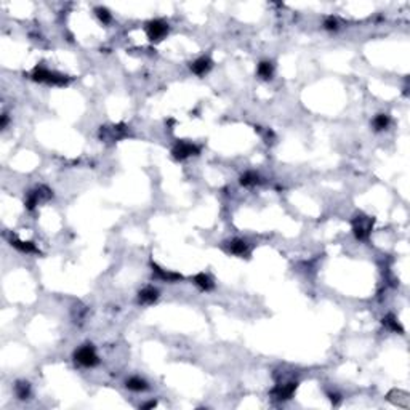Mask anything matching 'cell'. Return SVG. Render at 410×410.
I'll return each mask as SVG.
<instances>
[{"label":"cell","instance_id":"4","mask_svg":"<svg viewBox=\"0 0 410 410\" xmlns=\"http://www.w3.org/2000/svg\"><path fill=\"white\" fill-rule=\"evenodd\" d=\"M171 154H173V157L176 160H186L188 157H191V155H199L201 154V148L197 146V144L189 143V141H185V139H181V141H178L173 149H171Z\"/></svg>","mask_w":410,"mask_h":410},{"label":"cell","instance_id":"10","mask_svg":"<svg viewBox=\"0 0 410 410\" xmlns=\"http://www.w3.org/2000/svg\"><path fill=\"white\" fill-rule=\"evenodd\" d=\"M192 282L196 284L197 287L202 290V292H210V290L215 289V282L212 280V277H210L208 274H205V273L196 274V276L192 277Z\"/></svg>","mask_w":410,"mask_h":410},{"label":"cell","instance_id":"20","mask_svg":"<svg viewBox=\"0 0 410 410\" xmlns=\"http://www.w3.org/2000/svg\"><path fill=\"white\" fill-rule=\"evenodd\" d=\"M15 394L21 401H24V399H28L31 396V385L28 381H18L15 385Z\"/></svg>","mask_w":410,"mask_h":410},{"label":"cell","instance_id":"24","mask_svg":"<svg viewBox=\"0 0 410 410\" xmlns=\"http://www.w3.org/2000/svg\"><path fill=\"white\" fill-rule=\"evenodd\" d=\"M7 123H8V116L3 114L2 117H0V128H5L7 127Z\"/></svg>","mask_w":410,"mask_h":410},{"label":"cell","instance_id":"9","mask_svg":"<svg viewBox=\"0 0 410 410\" xmlns=\"http://www.w3.org/2000/svg\"><path fill=\"white\" fill-rule=\"evenodd\" d=\"M212 66H213L212 59L207 56H202V58H197L194 63H191V71L196 75H204L212 69Z\"/></svg>","mask_w":410,"mask_h":410},{"label":"cell","instance_id":"19","mask_svg":"<svg viewBox=\"0 0 410 410\" xmlns=\"http://www.w3.org/2000/svg\"><path fill=\"white\" fill-rule=\"evenodd\" d=\"M256 74L260 75L261 79L269 80V79L273 77V74H274L273 63L271 61H261L260 64H258V68H256Z\"/></svg>","mask_w":410,"mask_h":410},{"label":"cell","instance_id":"13","mask_svg":"<svg viewBox=\"0 0 410 410\" xmlns=\"http://www.w3.org/2000/svg\"><path fill=\"white\" fill-rule=\"evenodd\" d=\"M10 245L15 247L16 250H19L21 253H40V250L37 249L34 242H29V240H19L13 237L12 240H10Z\"/></svg>","mask_w":410,"mask_h":410},{"label":"cell","instance_id":"12","mask_svg":"<svg viewBox=\"0 0 410 410\" xmlns=\"http://www.w3.org/2000/svg\"><path fill=\"white\" fill-rule=\"evenodd\" d=\"M157 298H159V290L154 287H144L138 293V301L141 305H153Z\"/></svg>","mask_w":410,"mask_h":410},{"label":"cell","instance_id":"26","mask_svg":"<svg viewBox=\"0 0 410 410\" xmlns=\"http://www.w3.org/2000/svg\"><path fill=\"white\" fill-rule=\"evenodd\" d=\"M330 401H332L333 404H338V402H340V397H338V394H330Z\"/></svg>","mask_w":410,"mask_h":410},{"label":"cell","instance_id":"23","mask_svg":"<svg viewBox=\"0 0 410 410\" xmlns=\"http://www.w3.org/2000/svg\"><path fill=\"white\" fill-rule=\"evenodd\" d=\"M324 28H325L327 31H337L338 29V19L333 18V16H328V18H325V21H324Z\"/></svg>","mask_w":410,"mask_h":410},{"label":"cell","instance_id":"16","mask_svg":"<svg viewBox=\"0 0 410 410\" xmlns=\"http://www.w3.org/2000/svg\"><path fill=\"white\" fill-rule=\"evenodd\" d=\"M125 386H127L130 391H135V393L146 391L148 388H149L148 383H146V380L139 378V376H132V378H128L127 383H125Z\"/></svg>","mask_w":410,"mask_h":410},{"label":"cell","instance_id":"17","mask_svg":"<svg viewBox=\"0 0 410 410\" xmlns=\"http://www.w3.org/2000/svg\"><path fill=\"white\" fill-rule=\"evenodd\" d=\"M381 322H383V325L388 328V330L396 332V333H404V328H402L401 324H399L397 317H396L394 314H388V316H385V317H383Z\"/></svg>","mask_w":410,"mask_h":410},{"label":"cell","instance_id":"18","mask_svg":"<svg viewBox=\"0 0 410 410\" xmlns=\"http://www.w3.org/2000/svg\"><path fill=\"white\" fill-rule=\"evenodd\" d=\"M239 181H240L242 186L252 188V186L260 185V183H261V178H260V175H258V173H255V171H245V173L240 176Z\"/></svg>","mask_w":410,"mask_h":410},{"label":"cell","instance_id":"1","mask_svg":"<svg viewBox=\"0 0 410 410\" xmlns=\"http://www.w3.org/2000/svg\"><path fill=\"white\" fill-rule=\"evenodd\" d=\"M374 223H375V218L372 217H365V215H358V217H354L351 221V226H353V233L356 236V239L358 240H369V237L372 234V229H374Z\"/></svg>","mask_w":410,"mask_h":410},{"label":"cell","instance_id":"22","mask_svg":"<svg viewBox=\"0 0 410 410\" xmlns=\"http://www.w3.org/2000/svg\"><path fill=\"white\" fill-rule=\"evenodd\" d=\"M95 13H96V16H98V19L101 21L102 24H109L111 21H112L111 12H109L107 8H104V7H96V8H95Z\"/></svg>","mask_w":410,"mask_h":410},{"label":"cell","instance_id":"7","mask_svg":"<svg viewBox=\"0 0 410 410\" xmlns=\"http://www.w3.org/2000/svg\"><path fill=\"white\" fill-rule=\"evenodd\" d=\"M100 137L102 139H111V141H117L127 137V128L125 125H112V127H101Z\"/></svg>","mask_w":410,"mask_h":410},{"label":"cell","instance_id":"8","mask_svg":"<svg viewBox=\"0 0 410 410\" xmlns=\"http://www.w3.org/2000/svg\"><path fill=\"white\" fill-rule=\"evenodd\" d=\"M151 268H153V273H154V276L160 279V280H164V282H170V284H173V282H180V280L183 279L181 274H178V273H171V271H165V269H162L160 266H157L155 263H151Z\"/></svg>","mask_w":410,"mask_h":410},{"label":"cell","instance_id":"2","mask_svg":"<svg viewBox=\"0 0 410 410\" xmlns=\"http://www.w3.org/2000/svg\"><path fill=\"white\" fill-rule=\"evenodd\" d=\"M74 359H75V362L80 364L82 367H96L100 364V358L91 344H84V346H80L77 351L74 353Z\"/></svg>","mask_w":410,"mask_h":410},{"label":"cell","instance_id":"5","mask_svg":"<svg viewBox=\"0 0 410 410\" xmlns=\"http://www.w3.org/2000/svg\"><path fill=\"white\" fill-rule=\"evenodd\" d=\"M146 34L151 42H160L169 34V24L164 19H151L146 24Z\"/></svg>","mask_w":410,"mask_h":410},{"label":"cell","instance_id":"21","mask_svg":"<svg viewBox=\"0 0 410 410\" xmlns=\"http://www.w3.org/2000/svg\"><path fill=\"white\" fill-rule=\"evenodd\" d=\"M390 116L388 114H378L375 119H374V122H372V125H374V128L376 132H383V130H386L388 127H390Z\"/></svg>","mask_w":410,"mask_h":410},{"label":"cell","instance_id":"25","mask_svg":"<svg viewBox=\"0 0 410 410\" xmlns=\"http://www.w3.org/2000/svg\"><path fill=\"white\" fill-rule=\"evenodd\" d=\"M155 406H157V402H155V401H151V402H148V404H143L141 409H153V407H155Z\"/></svg>","mask_w":410,"mask_h":410},{"label":"cell","instance_id":"6","mask_svg":"<svg viewBox=\"0 0 410 410\" xmlns=\"http://www.w3.org/2000/svg\"><path fill=\"white\" fill-rule=\"evenodd\" d=\"M298 383L296 381H287V383H279V385L271 391V394L279 399V401H289L290 397L295 394Z\"/></svg>","mask_w":410,"mask_h":410},{"label":"cell","instance_id":"11","mask_svg":"<svg viewBox=\"0 0 410 410\" xmlns=\"http://www.w3.org/2000/svg\"><path fill=\"white\" fill-rule=\"evenodd\" d=\"M388 399L393 402V404H396L397 407H402V409H409L410 407V397L407 393H404L401 390H394V391H391L390 394H388Z\"/></svg>","mask_w":410,"mask_h":410},{"label":"cell","instance_id":"15","mask_svg":"<svg viewBox=\"0 0 410 410\" xmlns=\"http://www.w3.org/2000/svg\"><path fill=\"white\" fill-rule=\"evenodd\" d=\"M229 252L236 256H244L249 253V244L244 239H233L229 242Z\"/></svg>","mask_w":410,"mask_h":410},{"label":"cell","instance_id":"14","mask_svg":"<svg viewBox=\"0 0 410 410\" xmlns=\"http://www.w3.org/2000/svg\"><path fill=\"white\" fill-rule=\"evenodd\" d=\"M69 82H71V79H69L68 75L55 72V71H48L47 80H45V84L53 85V87H66Z\"/></svg>","mask_w":410,"mask_h":410},{"label":"cell","instance_id":"3","mask_svg":"<svg viewBox=\"0 0 410 410\" xmlns=\"http://www.w3.org/2000/svg\"><path fill=\"white\" fill-rule=\"evenodd\" d=\"M53 197V191L50 189V188H47V186H39V188H35L34 191H31L28 194V199H26V208L28 210H34L37 205H40V204H44L47 201H50V199Z\"/></svg>","mask_w":410,"mask_h":410}]
</instances>
